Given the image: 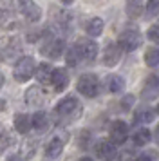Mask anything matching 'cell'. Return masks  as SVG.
Here are the masks:
<instances>
[{
  "mask_svg": "<svg viewBox=\"0 0 159 161\" xmlns=\"http://www.w3.org/2000/svg\"><path fill=\"white\" fill-rule=\"evenodd\" d=\"M83 112V105L76 100V96H65L62 102L54 107V116L58 118V123H69L78 119Z\"/></svg>",
  "mask_w": 159,
  "mask_h": 161,
  "instance_id": "obj_1",
  "label": "cell"
},
{
  "mask_svg": "<svg viewBox=\"0 0 159 161\" xmlns=\"http://www.w3.org/2000/svg\"><path fill=\"white\" fill-rule=\"evenodd\" d=\"M22 40L20 38H7L0 44V62L6 64H16L22 54Z\"/></svg>",
  "mask_w": 159,
  "mask_h": 161,
  "instance_id": "obj_2",
  "label": "cell"
},
{
  "mask_svg": "<svg viewBox=\"0 0 159 161\" xmlns=\"http://www.w3.org/2000/svg\"><path fill=\"white\" fill-rule=\"evenodd\" d=\"M20 25L14 2H0V29L11 31Z\"/></svg>",
  "mask_w": 159,
  "mask_h": 161,
  "instance_id": "obj_3",
  "label": "cell"
},
{
  "mask_svg": "<svg viewBox=\"0 0 159 161\" xmlns=\"http://www.w3.org/2000/svg\"><path fill=\"white\" fill-rule=\"evenodd\" d=\"M141 44H143V36H141V33L137 29H132V27H129V29H125L119 35V38H118V47L121 49V53H132L136 51V49H139L141 47Z\"/></svg>",
  "mask_w": 159,
  "mask_h": 161,
  "instance_id": "obj_4",
  "label": "cell"
},
{
  "mask_svg": "<svg viewBox=\"0 0 159 161\" xmlns=\"http://www.w3.org/2000/svg\"><path fill=\"white\" fill-rule=\"evenodd\" d=\"M76 89H78L80 94H83L85 98H96L101 91L100 78L96 74H81L78 83H76Z\"/></svg>",
  "mask_w": 159,
  "mask_h": 161,
  "instance_id": "obj_5",
  "label": "cell"
},
{
  "mask_svg": "<svg viewBox=\"0 0 159 161\" xmlns=\"http://www.w3.org/2000/svg\"><path fill=\"white\" fill-rule=\"evenodd\" d=\"M36 71V64H35V58L33 56H22L16 64H14V71H13V76L16 81L20 83H25L33 78V74Z\"/></svg>",
  "mask_w": 159,
  "mask_h": 161,
  "instance_id": "obj_6",
  "label": "cell"
},
{
  "mask_svg": "<svg viewBox=\"0 0 159 161\" xmlns=\"http://www.w3.org/2000/svg\"><path fill=\"white\" fill-rule=\"evenodd\" d=\"M67 139H69V132L67 130L56 132V134L47 141V145H45V159L54 161L56 158H60V154L63 152V147H65V143H67Z\"/></svg>",
  "mask_w": 159,
  "mask_h": 161,
  "instance_id": "obj_7",
  "label": "cell"
},
{
  "mask_svg": "<svg viewBox=\"0 0 159 161\" xmlns=\"http://www.w3.org/2000/svg\"><path fill=\"white\" fill-rule=\"evenodd\" d=\"M74 47L78 49L81 60H85V62H90V64H92L94 60H96V56H98V44H96V42H92V40L80 38Z\"/></svg>",
  "mask_w": 159,
  "mask_h": 161,
  "instance_id": "obj_8",
  "label": "cell"
},
{
  "mask_svg": "<svg viewBox=\"0 0 159 161\" xmlns=\"http://www.w3.org/2000/svg\"><path fill=\"white\" fill-rule=\"evenodd\" d=\"M108 132H110V139L108 141L114 143V145H121L129 138V125L123 119H116V121L110 123V130Z\"/></svg>",
  "mask_w": 159,
  "mask_h": 161,
  "instance_id": "obj_9",
  "label": "cell"
},
{
  "mask_svg": "<svg viewBox=\"0 0 159 161\" xmlns=\"http://www.w3.org/2000/svg\"><path fill=\"white\" fill-rule=\"evenodd\" d=\"M94 154L96 158H100L101 161H114L118 156V148L114 143H110L108 139H101L94 147Z\"/></svg>",
  "mask_w": 159,
  "mask_h": 161,
  "instance_id": "obj_10",
  "label": "cell"
},
{
  "mask_svg": "<svg viewBox=\"0 0 159 161\" xmlns=\"http://www.w3.org/2000/svg\"><path fill=\"white\" fill-rule=\"evenodd\" d=\"M16 9H20V13L24 15V18L31 24H36L42 18V9L36 2H18Z\"/></svg>",
  "mask_w": 159,
  "mask_h": 161,
  "instance_id": "obj_11",
  "label": "cell"
},
{
  "mask_svg": "<svg viewBox=\"0 0 159 161\" xmlns=\"http://www.w3.org/2000/svg\"><path fill=\"white\" fill-rule=\"evenodd\" d=\"M47 102V94L43 92V89L40 85H33L25 91V103L31 107H42Z\"/></svg>",
  "mask_w": 159,
  "mask_h": 161,
  "instance_id": "obj_12",
  "label": "cell"
},
{
  "mask_svg": "<svg viewBox=\"0 0 159 161\" xmlns=\"http://www.w3.org/2000/svg\"><path fill=\"white\" fill-rule=\"evenodd\" d=\"M63 49H65V42L62 38H51L49 42L42 47V53L45 56H49L51 60H58L63 54Z\"/></svg>",
  "mask_w": 159,
  "mask_h": 161,
  "instance_id": "obj_13",
  "label": "cell"
},
{
  "mask_svg": "<svg viewBox=\"0 0 159 161\" xmlns=\"http://www.w3.org/2000/svg\"><path fill=\"white\" fill-rule=\"evenodd\" d=\"M159 96V76L156 74H150L146 80H145V87L141 91V98L146 100V102H150L154 98H157Z\"/></svg>",
  "mask_w": 159,
  "mask_h": 161,
  "instance_id": "obj_14",
  "label": "cell"
},
{
  "mask_svg": "<svg viewBox=\"0 0 159 161\" xmlns=\"http://www.w3.org/2000/svg\"><path fill=\"white\" fill-rule=\"evenodd\" d=\"M51 83L54 85V91L56 92H62L67 89L69 85V73L62 69V67H58V69H52V73H51Z\"/></svg>",
  "mask_w": 159,
  "mask_h": 161,
  "instance_id": "obj_15",
  "label": "cell"
},
{
  "mask_svg": "<svg viewBox=\"0 0 159 161\" xmlns=\"http://www.w3.org/2000/svg\"><path fill=\"white\" fill-rule=\"evenodd\" d=\"M119 60H121V49L116 44H108L103 53V64L107 67H114L119 64Z\"/></svg>",
  "mask_w": 159,
  "mask_h": 161,
  "instance_id": "obj_16",
  "label": "cell"
},
{
  "mask_svg": "<svg viewBox=\"0 0 159 161\" xmlns=\"http://www.w3.org/2000/svg\"><path fill=\"white\" fill-rule=\"evenodd\" d=\"M105 85H107V91L112 92V94H118L125 89V78L119 76V74H108L105 78Z\"/></svg>",
  "mask_w": 159,
  "mask_h": 161,
  "instance_id": "obj_17",
  "label": "cell"
},
{
  "mask_svg": "<svg viewBox=\"0 0 159 161\" xmlns=\"http://www.w3.org/2000/svg\"><path fill=\"white\" fill-rule=\"evenodd\" d=\"M49 123H51L49 118H47V114H45L43 110L35 112L33 118H31V127H33L36 132H45L47 129H49Z\"/></svg>",
  "mask_w": 159,
  "mask_h": 161,
  "instance_id": "obj_18",
  "label": "cell"
},
{
  "mask_svg": "<svg viewBox=\"0 0 159 161\" xmlns=\"http://www.w3.org/2000/svg\"><path fill=\"white\" fill-rule=\"evenodd\" d=\"M14 130L18 132V134H27L29 129H31V118L27 114H24V112H18L16 116H14Z\"/></svg>",
  "mask_w": 159,
  "mask_h": 161,
  "instance_id": "obj_19",
  "label": "cell"
},
{
  "mask_svg": "<svg viewBox=\"0 0 159 161\" xmlns=\"http://www.w3.org/2000/svg\"><path fill=\"white\" fill-rule=\"evenodd\" d=\"M154 118H156V110L150 109V107H141V109H137L134 112V121L136 123H150L154 121Z\"/></svg>",
  "mask_w": 159,
  "mask_h": 161,
  "instance_id": "obj_20",
  "label": "cell"
},
{
  "mask_svg": "<svg viewBox=\"0 0 159 161\" xmlns=\"http://www.w3.org/2000/svg\"><path fill=\"white\" fill-rule=\"evenodd\" d=\"M51 73H52V67H51V64L42 62L40 65L36 67L35 76L38 78V81H40V83H51Z\"/></svg>",
  "mask_w": 159,
  "mask_h": 161,
  "instance_id": "obj_21",
  "label": "cell"
},
{
  "mask_svg": "<svg viewBox=\"0 0 159 161\" xmlns=\"http://www.w3.org/2000/svg\"><path fill=\"white\" fill-rule=\"evenodd\" d=\"M103 27H105V24H103L101 18H90L85 24V31L89 36H100L101 33H103Z\"/></svg>",
  "mask_w": 159,
  "mask_h": 161,
  "instance_id": "obj_22",
  "label": "cell"
},
{
  "mask_svg": "<svg viewBox=\"0 0 159 161\" xmlns=\"http://www.w3.org/2000/svg\"><path fill=\"white\" fill-rule=\"evenodd\" d=\"M35 152H36V141L27 139V141H24V143L20 145L18 158H20V159H31V158L35 156Z\"/></svg>",
  "mask_w": 159,
  "mask_h": 161,
  "instance_id": "obj_23",
  "label": "cell"
},
{
  "mask_svg": "<svg viewBox=\"0 0 159 161\" xmlns=\"http://www.w3.org/2000/svg\"><path fill=\"white\" fill-rule=\"evenodd\" d=\"M150 138H152L150 130L145 129V127H141V129H137V130L134 132V136H132V143L137 145V147H143V145H146V143L150 141Z\"/></svg>",
  "mask_w": 159,
  "mask_h": 161,
  "instance_id": "obj_24",
  "label": "cell"
},
{
  "mask_svg": "<svg viewBox=\"0 0 159 161\" xmlns=\"http://www.w3.org/2000/svg\"><path fill=\"white\" fill-rule=\"evenodd\" d=\"M11 143H13V134L9 132V129H7L6 125L0 123V154L4 152Z\"/></svg>",
  "mask_w": 159,
  "mask_h": 161,
  "instance_id": "obj_25",
  "label": "cell"
},
{
  "mask_svg": "<svg viewBox=\"0 0 159 161\" xmlns=\"http://www.w3.org/2000/svg\"><path fill=\"white\" fill-rule=\"evenodd\" d=\"M145 64L148 67L159 65V47H148L145 53Z\"/></svg>",
  "mask_w": 159,
  "mask_h": 161,
  "instance_id": "obj_26",
  "label": "cell"
},
{
  "mask_svg": "<svg viewBox=\"0 0 159 161\" xmlns=\"http://www.w3.org/2000/svg\"><path fill=\"white\" fill-rule=\"evenodd\" d=\"M125 11H127V16L129 18H137V16L143 13V4L141 2H127L125 6Z\"/></svg>",
  "mask_w": 159,
  "mask_h": 161,
  "instance_id": "obj_27",
  "label": "cell"
},
{
  "mask_svg": "<svg viewBox=\"0 0 159 161\" xmlns=\"http://www.w3.org/2000/svg\"><path fill=\"white\" fill-rule=\"evenodd\" d=\"M65 62H67V65H71V67H76V65H80L83 60H81V56H80V53H78V49L72 45L71 49L67 51V56H65Z\"/></svg>",
  "mask_w": 159,
  "mask_h": 161,
  "instance_id": "obj_28",
  "label": "cell"
},
{
  "mask_svg": "<svg viewBox=\"0 0 159 161\" xmlns=\"http://www.w3.org/2000/svg\"><path fill=\"white\" fill-rule=\"evenodd\" d=\"M145 15L146 18H156L159 15V2L157 0H150L145 4Z\"/></svg>",
  "mask_w": 159,
  "mask_h": 161,
  "instance_id": "obj_29",
  "label": "cell"
},
{
  "mask_svg": "<svg viewBox=\"0 0 159 161\" xmlns=\"http://www.w3.org/2000/svg\"><path fill=\"white\" fill-rule=\"evenodd\" d=\"M90 139H92V134H90V130L83 129V130H81V132L78 134L80 148H87V147H89V143H90Z\"/></svg>",
  "mask_w": 159,
  "mask_h": 161,
  "instance_id": "obj_30",
  "label": "cell"
},
{
  "mask_svg": "<svg viewBox=\"0 0 159 161\" xmlns=\"http://www.w3.org/2000/svg\"><path fill=\"white\" fill-rule=\"evenodd\" d=\"M146 36L159 45V25H152L150 29H148V33H146Z\"/></svg>",
  "mask_w": 159,
  "mask_h": 161,
  "instance_id": "obj_31",
  "label": "cell"
},
{
  "mask_svg": "<svg viewBox=\"0 0 159 161\" xmlns=\"http://www.w3.org/2000/svg\"><path fill=\"white\" fill-rule=\"evenodd\" d=\"M134 102H136V98H134V96H132V94H127V96H125V98H123V109H125V110H130V109H132V105H134Z\"/></svg>",
  "mask_w": 159,
  "mask_h": 161,
  "instance_id": "obj_32",
  "label": "cell"
},
{
  "mask_svg": "<svg viewBox=\"0 0 159 161\" xmlns=\"http://www.w3.org/2000/svg\"><path fill=\"white\" fill-rule=\"evenodd\" d=\"M154 156H156L154 152H145V154H141V156H137V158H132L130 161H152Z\"/></svg>",
  "mask_w": 159,
  "mask_h": 161,
  "instance_id": "obj_33",
  "label": "cell"
},
{
  "mask_svg": "<svg viewBox=\"0 0 159 161\" xmlns=\"http://www.w3.org/2000/svg\"><path fill=\"white\" fill-rule=\"evenodd\" d=\"M6 161H20V158H18V154H13V156H9Z\"/></svg>",
  "mask_w": 159,
  "mask_h": 161,
  "instance_id": "obj_34",
  "label": "cell"
},
{
  "mask_svg": "<svg viewBox=\"0 0 159 161\" xmlns=\"http://www.w3.org/2000/svg\"><path fill=\"white\" fill-rule=\"evenodd\" d=\"M154 138H156V141L159 143V125L156 127V132H154Z\"/></svg>",
  "mask_w": 159,
  "mask_h": 161,
  "instance_id": "obj_35",
  "label": "cell"
},
{
  "mask_svg": "<svg viewBox=\"0 0 159 161\" xmlns=\"http://www.w3.org/2000/svg\"><path fill=\"white\" fill-rule=\"evenodd\" d=\"M4 81H6V76L0 73V89H2V85H4Z\"/></svg>",
  "mask_w": 159,
  "mask_h": 161,
  "instance_id": "obj_36",
  "label": "cell"
},
{
  "mask_svg": "<svg viewBox=\"0 0 159 161\" xmlns=\"http://www.w3.org/2000/svg\"><path fill=\"white\" fill-rule=\"evenodd\" d=\"M80 161H94V159H92V158H81Z\"/></svg>",
  "mask_w": 159,
  "mask_h": 161,
  "instance_id": "obj_37",
  "label": "cell"
},
{
  "mask_svg": "<svg viewBox=\"0 0 159 161\" xmlns=\"http://www.w3.org/2000/svg\"><path fill=\"white\" fill-rule=\"evenodd\" d=\"M157 112H159V105H157Z\"/></svg>",
  "mask_w": 159,
  "mask_h": 161,
  "instance_id": "obj_38",
  "label": "cell"
}]
</instances>
